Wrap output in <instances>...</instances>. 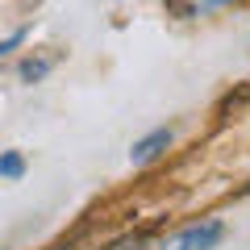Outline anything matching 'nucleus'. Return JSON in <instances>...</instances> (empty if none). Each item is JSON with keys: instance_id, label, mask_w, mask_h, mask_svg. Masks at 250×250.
Segmentation results:
<instances>
[{"instance_id": "f257e3e1", "label": "nucleus", "mask_w": 250, "mask_h": 250, "mask_svg": "<svg viewBox=\"0 0 250 250\" xmlns=\"http://www.w3.org/2000/svg\"><path fill=\"white\" fill-rule=\"evenodd\" d=\"M221 242H225V221L221 217H208L200 225H188L171 242H163V250H217Z\"/></svg>"}, {"instance_id": "f03ea898", "label": "nucleus", "mask_w": 250, "mask_h": 250, "mask_svg": "<svg viewBox=\"0 0 250 250\" xmlns=\"http://www.w3.org/2000/svg\"><path fill=\"white\" fill-rule=\"evenodd\" d=\"M171 142H175V129H171V125H159V129H150L146 138H138V142L129 146V163H134V167H150L154 159H163V154L171 150Z\"/></svg>"}, {"instance_id": "7ed1b4c3", "label": "nucleus", "mask_w": 250, "mask_h": 250, "mask_svg": "<svg viewBox=\"0 0 250 250\" xmlns=\"http://www.w3.org/2000/svg\"><path fill=\"white\" fill-rule=\"evenodd\" d=\"M59 59L62 54L59 50H46V54H25V59L17 62V75H21V83H42L46 75L59 67Z\"/></svg>"}, {"instance_id": "20e7f679", "label": "nucleus", "mask_w": 250, "mask_h": 250, "mask_svg": "<svg viewBox=\"0 0 250 250\" xmlns=\"http://www.w3.org/2000/svg\"><path fill=\"white\" fill-rule=\"evenodd\" d=\"M25 154L21 150H0V179H21L25 175Z\"/></svg>"}, {"instance_id": "39448f33", "label": "nucleus", "mask_w": 250, "mask_h": 250, "mask_svg": "<svg viewBox=\"0 0 250 250\" xmlns=\"http://www.w3.org/2000/svg\"><path fill=\"white\" fill-rule=\"evenodd\" d=\"M25 34H29V29L21 25V29H13V34H4V38H0V59H4V54H9V50H17V46L25 42Z\"/></svg>"}, {"instance_id": "423d86ee", "label": "nucleus", "mask_w": 250, "mask_h": 250, "mask_svg": "<svg viewBox=\"0 0 250 250\" xmlns=\"http://www.w3.org/2000/svg\"><path fill=\"white\" fill-rule=\"evenodd\" d=\"M38 4H42V0H25V9H38Z\"/></svg>"}, {"instance_id": "0eeeda50", "label": "nucleus", "mask_w": 250, "mask_h": 250, "mask_svg": "<svg viewBox=\"0 0 250 250\" xmlns=\"http://www.w3.org/2000/svg\"><path fill=\"white\" fill-rule=\"evenodd\" d=\"M0 250H4V246H0Z\"/></svg>"}]
</instances>
